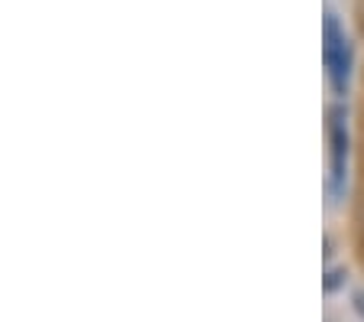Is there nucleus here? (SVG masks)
Wrapping results in <instances>:
<instances>
[{
  "mask_svg": "<svg viewBox=\"0 0 364 322\" xmlns=\"http://www.w3.org/2000/svg\"><path fill=\"white\" fill-rule=\"evenodd\" d=\"M322 55H326V72L335 95H345L351 75V46L345 36V26L332 14L326 16V26H322Z\"/></svg>",
  "mask_w": 364,
  "mask_h": 322,
  "instance_id": "f257e3e1",
  "label": "nucleus"
},
{
  "mask_svg": "<svg viewBox=\"0 0 364 322\" xmlns=\"http://www.w3.org/2000/svg\"><path fill=\"white\" fill-rule=\"evenodd\" d=\"M328 146H332L328 183H332V195H341V189H345V166H348V127H345L341 111H335L332 124H328Z\"/></svg>",
  "mask_w": 364,
  "mask_h": 322,
  "instance_id": "f03ea898",
  "label": "nucleus"
}]
</instances>
